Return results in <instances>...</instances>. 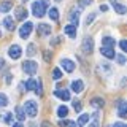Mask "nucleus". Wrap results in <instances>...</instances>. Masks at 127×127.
<instances>
[{
	"mask_svg": "<svg viewBox=\"0 0 127 127\" xmlns=\"http://www.w3.org/2000/svg\"><path fill=\"white\" fill-rule=\"evenodd\" d=\"M46 8H48V0H38V2L32 3V13L37 18H43L46 14Z\"/></svg>",
	"mask_w": 127,
	"mask_h": 127,
	"instance_id": "nucleus-1",
	"label": "nucleus"
},
{
	"mask_svg": "<svg viewBox=\"0 0 127 127\" xmlns=\"http://www.w3.org/2000/svg\"><path fill=\"white\" fill-rule=\"evenodd\" d=\"M24 108V113H26V116H30V118H35L38 113V105L35 100H27L26 105L22 106Z\"/></svg>",
	"mask_w": 127,
	"mask_h": 127,
	"instance_id": "nucleus-2",
	"label": "nucleus"
},
{
	"mask_svg": "<svg viewBox=\"0 0 127 127\" xmlns=\"http://www.w3.org/2000/svg\"><path fill=\"white\" fill-rule=\"evenodd\" d=\"M22 70H24V73H27L29 76H33L38 70V64L35 61H24L22 62Z\"/></svg>",
	"mask_w": 127,
	"mask_h": 127,
	"instance_id": "nucleus-3",
	"label": "nucleus"
},
{
	"mask_svg": "<svg viewBox=\"0 0 127 127\" xmlns=\"http://www.w3.org/2000/svg\"><path fill=\"white\" fill-rule=\"evenodd\" d=\"M32 29H33V24H32V22H29V21H27V22H24V26L21 27V29H19V37L24 38V40H26V38H29V37H30V32H32Z\"/></svg>",
	"mask_w": 127,
	"mask_h": 127,
	"instance_id": "nucleus-4",
	"label": "nucleus"
},
{
	"mask_svg": "<svg viewBox=\"0 0 127 127\" xmlns=\"http://www.w3.org/2000/svg\"><path fill=\"white\" fill-rule=\"evenodd\" d=\"M83 53L84 54H91L94 51V38H91V37H86L84 40H83Z\"/></svg>",
	"mask_w": 127,
	"mask_h": 127,
	"instance_id": "nucleus-5",
	"label": "nucleus"
},
{
	"mask_svg": "<svg viewBox=\"0 0 127 127\" xmlns=\"http://www.w3.org/2000/svg\"><path fill=\"white\" fill-rule=\"evenodd\" d=\"M21 54H22V49H21V46H19V45H13V46H10V49H8V56H10L13 61L19 59V57H21Z\"/></svg>",
	"mask_w": 127,
	"mask_h": 127,
	"instance_id": "nucleus-6",
	"label": "nucleus"
},
{
	"mask_svg": "<svg viewBox=\"0 0 127 127\" xmlns=\"http://www.w3.org/2000/svg\"><path fill=\"white\" fill-rule=\"evenodd\" d=\"M37 33L40 35V37H46V35H51V26H49V24H45V22L38 24V27H37Z\"/></svg>",
	"mask_w": 127,
	"mask_h": 127,
	"instance_id": "nucleus-7",
	"label": "nucleus"
},
{
	"mask_svg": "<svg viewBox=\"0 0 127 127\" xmlns=\"http://www.w3.org/2000/svg\"><path fill=\"white\" fill-rule=\"evenodd\" d=\"M118 105V114L121 118H126V113H127V102L124 100V98H119V100L116 102Z\"/></svg>",
	"mask_w": 127,
	"mask_h": 127,
	"instance_id": "nucleus-8",
	"label": "nucleus"
},
{
	"mask_svg": "<svg viewBox=\"0 0 127 127\" xmlns=\"http://www.w3.org/2000/svg\"><path fill=\"white\" fill-rule=\"evenodd\" d=\"M54 95L57 98H61V100H64V102L70 100V91L68 89H56L54 91Z\"/></svg>",
	"mask_w": 127,
	"mask_h": 127,
	"instance_id": "nucleus-9",
	"label": "nucleus"
},
{
	"mask_svg": "<svg viewBox=\"0 0 127 127\" xmlns=\"http://www.w3.org/2000/svg\"><path fill=\"white\" fill-rule=\"evenodd\" d=\"M61 67L67 71V73H71V71L75 70V62L70 61V59H62V61H61Z\"/></svg>",
	"mask_w": 127,
	"mask_h": 127,
	"instance_id": "nucleus-10",
	"label": "nucleus"
},
{
	"mask_svg": "<svg viewBox=\"0 0 127 127\" xmlns=\"http://www.w3.org/2000/svg\"><path fill=\"white\" fill-rule=\"evenodd\" d=\"M27 14H29V11H27L24 6H18L14 10V16H16V19H18V21H24V19L27 18Z\"/></svg>",
	"mask_w": 127,
	"mask_h": 127,
	"instance_id": "nucleus-11",
	"label": "nucleus"
},
{
	"mask_svg": "<svg viewBox=\"0 0 127 127\" xmlns=\"http://www.w3.org/2000/svg\"><path fill=\"white\" fill-rule=\"evenodd\" d=\"M100 54L105 56L106 59H114V48H110V46H102L100 48Z\"/></svg>",
	"mask_w": 127,
	"mask_h": 127,
	"instance_id": "nucleus-12",
	"label": "nucleus"
},
{
	"mask_svg": "<svg viewBox=\"0 0 127 127\" xmlns=\"http://www.w3.org/2000/svg\"><path fill=\"white\" fill-rule=\"evenodd\" d=\"M83 89H84V83H83L81 79H75V81H71V91H73L75 94L83 92Z\"/></svg>",
	"mask_w": 127,
	"mask_h": 127,
	"instance_id": "nucleus-13",
	"label": "nucleus"
},
{
	"mask_svg": "<svg viewBox=\"0 0 127 127\" xmlns=\"http://www.w3.org/2000/svg\"><path fill=\"white\" fill-rule=\"evenodd\" d=\"M116 45V40L113 37H110V35H106V37L102 38V46H110V48H114Z\"/></svg>",
	"mask_w": 127,
	"mask_h": 127,
	"instance_id": "nucleus-14",
	"label": "nucleus"
},
{
	"mask_svg": "<svg viewBox=\"0 0 127 127\" xmlns=\"http://www.w3.org/2000/svg\"><path fill=\"white\" fill-rule=\"evenodd\" d=\"M91 105H92L94 108L102 110V108H103V105H105V100H103L102 97H94L92 100H91Z\"/></svg>",
	"mask_w": 127,
	"mask_h": 127,
	"instance_id": "nucleus-15",
	"label": "nucleus"
},
{
	"mask_svg": "<svg viewBox=\"0 0 127 127\" xmlns=\"http://www.w3.org/2000/svg\"><path fill=\"white\" fill-rule=\"evenodd\" d=\"M3 24H5L6 30H10V32H13V30L16 29V24H14V19H13V18H10V16H6V18H5V21H3Z\"/></svg>",
	"mask_w": 127,
	"mask_h": 127,
	"instance_id": "nucleus-16",
	"label": "nucleus"
},
{
	"mask_svg": "<svg viewBox=\"0 0 127 127\" xmlns=\"http://www.w3.org/2000/svg\"><path fill=\"white\" fill-rule=\"evenodd\" d=\"M79 11L81 10L71 11L70 13V22H71V26H75V27H78V22H79Z\"/></svg>",
	"mask_w": 127,
	"mask_h": 127,
	"instance_id": "nucleus-17",
	"label": "nucleus"
},
{
	"mask_svg": "<svg viewBox=\"0 0 127 127\" xmlns=\"http://www.w3.org/2000/svg\"><path fill=\"white\" fill-rule=\"evenodd\" d=\"M64 32H65V33L68 35L70 38L76 37V27H75V26H71V24H68V26H65V27H64Z\"/></svg>",
	"mask_w": 127,
	"mask_h": 127,
	"instance_id": "nucleus-18",
	"label": "nucleus"
},
{
	"mask_svg": "<svg viewBox=\"0 0 127 127\" xmlns=\"http://www.w3.org/2000/svg\"><path fill=\"white\" fill-rule=\"evenodd\" d=\"M100 126V111H95L92 121L89 122V127H98Z\"/></svg>",
	"mask_w": 127,
	"mask_h": 127,
	"instance_id": "nucleus-19",
	"label": "nucleus"
},
{
	"mask_svg": "<svg viewBox=\"0 0 127 127\" xmlns=\"http://www.w3.org/2000/svg\"><path fill=\"white\" fill-rule=\"evenodd\" d=\"M14 114H16V118L19 119V122H22L24 119H26V113H24L22 106H16V108H14Z\"/></svg>",
	"mask_w": 127,
	"mask_h": 127,
	"instance_id": "nucleus-20",
	"label": "nucleus"
},
{
	"mask_svg": "<svg viewBox=\"0 0 127 127\" xmlns=\"http://www.w3.org/2000/svg\"><path fill=\"white\" fill-rule=\"evenodd\" d=\"M10 10H13V3L11 2H0V11L2 13H8Z\"/></svg>",
	"mask_w": 127,
	"mask_h": 127,
	"instance_id": "nucleus-21",
	"label": "nucleus"
},
{
	"mask_svg": "<svg viewBox=\"0 0 127 127\" xmlns=\"http://www.w3.org/2000/svg\"><path fill=\"white\" fill-rule=\"evenodd\" d=\"M48 14H49V18L53 19V21H59V10L56 6L49 8V11H48Z\"/></svg>",
	"mask_w": 127,
	"mask_h": 127,
	"instance_id": "nucleus-22",
	"label": "nucleus"
},
{
	"mask_svg": "<svg viewBox=\"0 0 127 127\" xmlns=\"http://www.w3.org/2000/svg\"><path fill=\"white\" fill-rule=\"evenodd\" d=\"M87 122H89V114H81V116L78 118V122H76V126L83 127V126H86Z\"/></svg>",
	"mask_w": 127,
	"mask_h": 127,
	"instance_id": "nucleus-23",
	"label": "nucleus"
},
{
	"mask_svg": "<svg viewBox=\"0 0 127 127\" xmlns=\"http://www.w3.org/2000/svg\"><path fill=\"white\" fill-rule=\"evenodd\" d=\"M59 126L61 127H76V122L70 121V119H61V121H59Z\"/></svg>",
	"mask_w": 127,
	"mask_h": 127,
	"instance_id": "nucleus-24",
	"label": "nucleus"
},
{
	"mask_svg": "<svg viewBox=\"0 0 127 127\" xmlns=\"http://www.w3.org/2000/svg\"><path fill=\"white\" fill-rule=\"evenodd\" d=\"M35 94L38 95V97H43V86H41V79L38 78V81H37V84H35Z\"/></svg>",
	"mask_w": 127,
	"mask_h": 127,
	"instance_id": "nucleus-25",
	"label": "nucleus"
},
{
	"mask_svg": "<svg viewBox=\"0 0 127 127\" xmlns=\"http://www.w3.org/2000/svg\"><path fill=\"white\" fill-rule=\"evenodd\" d=\"M57 114H59V118H65L67 114H68V108H67V106H59Z\"/></svg>",
	"mask_w": 127,
	"mask_h": 127,
	"instance_id": "nucleus-26",
	"label": "nucleus"
},
{
	"mask_svg": "<svg viewBox=\"0 0 127 127\" xmlns=\"http://www.w3.org/2000/svg\"><path fill=\"white\" fill-rule=\"evenodd\" d=\"M35 84H37V81H35V79H29V81L26 83V91H33L35 89Z\"/></svg>",
	"mask_w": 127,
	"mask_h": 127,
	"instance_id": "nucleus-27",
	"label": "nucleus"
},
{
	"mask_svg": "<svg viewBox=\"0 0 127 127\" xmlns=\"http://www.w3.org/2000/svg\"><path fill=\"white\" fill-rule=\"evenodd\" d=\"M114 11L119 13V14H124L126 13V6L121 5V3H114Z\"/></svg>",
	"mask_w": 127,
	"mask_h": 127,
	"instance_id": "nucleus-28",
	"label": "nucleus"
},
{
	"mask_svg": "<svg viewBox=\"0 0 127 127\" xmlns=\"http://www.w3.org/2000/svg\"><path fill=\"white\" fill-rule=\"evenodd\" d=\"M2 119H3V122H5V124H10L11 119H13V113H11V111H8L6 114H3V116H2Z\"/></svg>",
	"mask_w": 127,
	"mask_h": 127,
	"instance_id": "nucleus-29",
	"label": "nucleus"
},
{
	"mask_svg": "<svg viewBox=\"0 0 127 127\" xmlns=\"http://www.w3.org/2000/svg\"><path fill=\"white\" fill-rule=\"evenodd\" d=\"M62 75H64V73H62L61 68H54V70H53V78H54V79H61Z\"/></svg>",
	"mask_w": 127,
	"mask_h": 127,
	"instance_id": "nucleus-30",
	"label": "nucleus"
},
{
	"mask_svg": "<svg viewBox=\"0 0 127 127\" xmlns=\"http://www.w3.org/2000/svg\"><path fill=\"white\" fill-rule=\"evenodd\" d=\"M78 5H79V8H83V6H91V5H92V0H78Z\"/></svg>",
	"mask_w": 127,
	"mask_h": 127,
	"instance_id": "nucleus-31",
	"label": "nucleus"
},
{
	"mask_svg": "<svg viewBox=\"0 0 127 127\" xmlns=\"http://www.w3.org/2000/svg\"><path fill=\"white\" fill-rule=\"evenodd\" d=\"M8 105V97L5 94H0V106H6Z\"/></svg>",
	"mask_w": 127,
	"mask_h": 127,
	"instance_id": "nucleus-32",
	"label": "nucleus"
},
{
	"mask_svg": "<svg viewBox=\"0 0 127 127\" xmlns=\"http://www.w3.org/2000/svg\"><path fill=\"white\" fill-rule=\"evenodd\" d=\"M35 53H37V49H35V45H32V43H30V45L27 46V56H33Z\"/></svg>",
	"mask_w": 127,
	"mask_h": 127,
	"instance_id": "nucleus-33",
	"label": "nucleus"
},
{
	"mask_svg": "<svg viewBox=\"0 0 127 127\" xmlns=\"http://www.w3.org/2000/svg\"><path fill=\"white\" fill-rule=\"evenodd\" d=\"M73 108L76 110V111H81V108H83L81 102H79V100H75V102H73Z\"/></svg>",
	"mask_w": 127,
	"mask_h": 127,
	"instance_id": "nucleus-34",
	"label": "nucleus"
},
{
	"mask_svg": "<svg viewBox=\"0 0 127 127\" xmlns=\"http://www.w3.org/2000/svg\"><path fill=\"white\" fill-rule=\"evenodd\" d=\"M116 59H118V64H119V65H124V64H126V57H124L122 54L116 56Z\"/></svg>",
	"mask_w": 127,
	"mask_h": 127,
	"instance_id": "nucleus-35",
	"label": "nucleus"
},
{
	"mask_svg": "<svg viewBox=\"0 0 127 127\" xmlns=\"http://www.w3.org/2000/svg\"><path fill=\"white\" fill-rule=\"evenodd\" d=\"M119 46H121L122 51H127V41L126 40H121V41H119Z\"/></svg>",
	"mask_w": 127,
	"mask_h": 127,
	"instance_id": "nucleus-36",
	"label": "nucleus"
},
{
	"mask_svg": "<svg viewBox=\"0 0 127 127\" xmlns=\"http://www.w3.org/2000/svg\"><path fill=\"white\" fill-rule=\"evenodd\" d=\"M94 19H95V14H89V16H87V19H86V21H87V26H89V24H92Z\"/></svg>",
	"mask_w": 127,
	"mask_h": 127,
	"instance_id": "nucleus-37",
	"label": "nucleus"
},
{
	"mask_svg": "<svg viewBox=\"0 0 127 127\" xmlns=\"http://www.w3.org/2000/svg\"><path fill=\"white\" fill-rule=\"evenodd\" d=\"M113 127H127V124H124V122H114Z\"/></svg>",
	"mask_w": 127,
	"mask_h": 127,
	"instance_id": "nucleus-38",
	"label": "nucleus"
},
{
	"mask_svg": "<svg viewBox=\"0 0 127 127\" xmlns=\"http://www.w3.org/2000/svg\"><path fill=\"white\" fill-rule=\"evenodd\" d=\"M100 10L102 11H108V5H100Z\"/></svg>",
	"mask_w": 127,
	"mask_h": 127,
	"instance_id": "nucleus-39",
	"label": "nucleus"
},
{
	"mask_svg": "<svg viewBox=\"0 0 127 127\" xmlns=\"http://www.w3.org/2000/svg\"><path fill=\"white\" fill-rule=\"evenodd\" d=\"M41 127H51V124L48 121H45V122H41Z\"/></svg>",
	"mask_w": 127,
	"mask_h": 127,
	"instance_id": "nucleus-40",
	"label": "nucleus"
},
{
	"mask_svg": "<svg viewBox=\"0 0 127 127\" xmlns=\"http://www.w3.org/2000/svg\"><path fill=\"white\" fill-rule=\"evenodd\" d=\"M3 67H5V61L0 57V68H3Z\"/></svg>",
	"mask_w": 127,
	"mask_h": 127,
	"instance_id": "nucleus-41",
	"label": "nucleus"
},
{
	"mask_svg": "<svg viewBox=\"0 0 127 127\" xmlns=\"http://www.w3.org/2000/svg\"><path fill=\"white\" fill-rule=\"evenodd\" d=\"M13 127H22L21 122H16V124H13Z\"/></svg>",
	"mask_w": 127,
	"mask_h": 127,
	"instance_id": "nucleus-42",
	"label": "nucleus"
},
{
	"mask_svg": "<svg viewBox=\"0 0 127 127\" xmlns=\"http://www.w3.org/2000/svg\"><path fill=\"white\" fill-rule=\"evenodd\" d=\"M110 2H111V3H113V5H114V3H118V0H110Z\"/></svg>",
	"mask_w": 127,
	"mask_h": 127,
	"instance_id": "nucleus-43",
	"label": "nucleus"
},
{
	"mask_svg": "<svg viewBox=\"0 0 127 127\" xmlns=\"http://www.w3.org/2000/svg\"><path fill=\"white\" fill-rule=\"evenodd\" d=\"M30 127H37V126H35V124H33V122H32V124H30Z\"/></svg>",
	"mask_w": 127,
	"mask_h": 127,
	"instance_id": "nucleus-44",
	"label": "nucleus"
},
{
	"mask_svg": "<svg viewBox=\"0 0 127 127\" xmlns=\"http://www.w3.org/2000/svg\"><path fill=\"white\" fill-rule=\"evenodd\" d=\"M56 2H61V0H56Z\"/></svg>",
	"mask_w": 127,
	"mask_h": 127,
	"instance_id": "nucleus-45",
	"label": "nucleus"
},
{
	"mask_svg": "<svg viewBox=\"0 0 127 127\" xmlns=\"http://www.w3.org/2000/svg\"><path fill=\"white\" fill-rule=\"evenodd\" d=\"M0 37H2V32H0Z\"/></svg>",
	"mask_w": 127,
	"mask_h": 127,
	"instance_id": "nucleus-46",
	"label": "nucleus"
},
{
	"mask_svg": "<svg viewBox=\"0 0 127 127\" xmlns=\"http://www.w3.org/2000/svg\"><path fill=\"white\" fill-rule=\"evenodd\" d=\"M24 2H27V0H24Z\"/></svg>",
	"mask_w": 127,
	"mask_h": 127,
	"instance_id": "nucleus-47",
	"label": "nucleus"
}]
</instances>
